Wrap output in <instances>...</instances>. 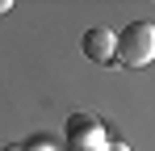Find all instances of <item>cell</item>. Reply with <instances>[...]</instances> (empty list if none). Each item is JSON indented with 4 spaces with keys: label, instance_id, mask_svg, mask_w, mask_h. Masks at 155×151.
<instances>
[{
    "label": "cell",
    "instance_id": "4",
    "mask_svg": "<svg viewBox=\"0 0 155 151\" xmlns=\"http://www.w3.org/2000/svg\"><path fill=\"white\" fill-rule=\"evenodd\" d=\"M0 151H29L25 143H8V147H0Z\"/></svg>",
    "mask_w": 155,
    "mask_h": 151
},
{
    "label": "cell",
    "instance_id": "5",
    "mask_svg": "<svg viewBox=\"0 0 155 151\" xmlns=\"http://www.w3.org/2000/svg\"><path fill=\"white\" fill-rule=\"evenodd\" d=\"M105 151H130V147H126V143H109Z\"/></svg>",
    "mask_w": 155,
    "mask_h": 151
},
{
    "label": "cell",
    "instance_id": "2",
    "mask_svg": "<svg viewBox=\"0 0 155 151\" xmlns=\"http://www.w3.org/2000/svg\"><path fill=\"white\" fill-rule=\"evenodd\" d=\"M67 147H71V151H105L109 139H105L101 118L88 113V109L71 113V118H67Z\"/></svg>",
    "mask_w": 155,
    "mask_h": 151
},
{
    "label": "cell",
    "instance_id": "3",
    "mask_svg": "<svg viewBox=\"0 0 155 151\" xmlns=\"http://www.w3.org/2000/svg\"><path fill=\"white\" fill-rule=\"evenodd\" d=\"M84 55H88L92 63H113V55H117V34L105 29V25L88 29V34H84Z\"/></svg>",
    "mask_w": 155,
    "mask_h": 151
},
{
    "label": "cell",
    "instance_id": "1",
    "mask_svg": "<svg viewBox=\"0 0 155 151\" xmlns=\"http://www.w3.org/2000/svg\"><path fill=\"white\" fill-rule=\"evenodd\" d=\"M151 59H155V25L151 21H130L117 34L113 63H122V67H147Z\"/></svg>",
    "mask_w": 155,
    "mask_h": 151
},
{
    "label": "cell",
    "instance_id": "6",
    "mask_svg": "<svg viewBox=\"0 0 155 151\" xmlns=\"http://www.w3.org/2000/svg\"><path fill=\"white\" fill-rule=\"evenodd\" d=\"M8 8H13V4H8V0H0V13H8Z\"/></svg>",
    "mask_w": 155,
    "mask_h": 151
}]
</instances>
